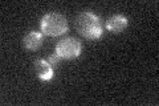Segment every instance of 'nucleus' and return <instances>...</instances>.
<instances>
[{
  "label": "nucleus",
  "instance_id": "1",
  "mask_svg": "<svg viewBox=\"0 0 159 106\" xmlns=\"http://www.w3.org/2000/svg\"><path fill=\"white\" fill-rule=\"evenodd\" d=\"M76 28L88 40H98L103 33L101 20L90 11H84L76 17Z\"/></svg>",
  "mask_w": 159,
  "mask_h": 106
},
{
  "label": "nucleus",
  "instance_id": "2",
  "mask_svg": "<svg viewBox=\"0 0 159 106\" xmlns=\"http://www.w3.org/2000/svg\"><path fill=\"white\" fill-rule=\"evenodd\" d=\"M41 33L49 37H57L61 36L68 31V23L66 19L60 13H47L45 16L41 19Z\"/></svg>",
  "mask_w": 159,
  "mask_h": 106
},
{
  "label": "nucleus",
  "instance_id": "3",
  "mask_svg": "<svg viewBox=\"0 0 159 106\" xmlns=\"http://www.w3.org/2000/svg\"><path fill=\"white\" fill-rule=\"evenodd\" d=\"M56 53L62 60H72L81 53V43L74 37H65L56 45Z\"/></svg>",
  "mask_w": 159,
  "mask_h": 106
},
{
  "label": "nucleus",
  "instance_id": "4",
  "mask_svg": "<svg viewBox=\"0 0 159 106\" xmlns=\"http://www.w3.org/2000/svg\"><path fill=\"white\" fill-rule=\"evenodd\" d=\"M34 69H36L37 77L43 81H49L53 77V67L45 60H37L34 62Z\"/></svg>",
  "mask_w": 159,
  "mask_h": 106
},
{
  "label": "nucleus",
  "instance_id": "5",
  "mask_svg": "<svg viewBox=\"0 0 159 106\" xmlns=\"http://www.w3.org/2000/svg\"><path fill=\"white\" fill-rule=\"evenodd\" d=\"M127 24L129 21L125 16H122V15H114V16H111L106 21V28L113 33H119V32L125 31Z\"/></svg>",
  "mask_w": 159,
  "mask_h": 106
},
{
  "label": "nucleus",
  "instance_id": "6",
  "mask_svg": "<svg viewBox=\"0 0 159 106\" xmlns=\"http://www.w3.org/2000/svg\"><path fill=\"white\" fill-rule=\"evenodd\" d=\"M24 47L28 50H37L41 48L43 45V33L41 32H36L32 31L29 32L25 37H24Z\"/></svg>",
  "mask_w": 159,
  "mask_h": 106
},
{
  "label": "nucleus",
  "instance_id": "7",
  "mask_svg": "<svg viewBox=\"0 0 159 106\" xmlns=\"http://www.w3.org/2000/svg\"><path fill=\"white\" fill-rule=\"evenodd\" d=\"M61 57L58 56L57 53H53V54H51V56L48 57V62L52 65V67H58L60 65V62H61Z\"/></svg>",
  "mask_w": 159,
  "mask_h": 106
}]
</instances>
